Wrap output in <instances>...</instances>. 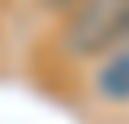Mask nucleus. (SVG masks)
Wrapping results in <instances>:
<instances>
[{
	"instance_id": "obj_1",
	"label": "nucleus",
	"mask_w": 129,
	"mask_h": 124,
	"mask_svg": "<svg viewBox=\"0 0 129 124\" xmlns=\"http://www.w3.org/2000/svg\"><path fill=\"white\" fill-rule=\"evenodd\" d=\"M121 41H129V0H83L62 29V46L75 58H96Z\"/></svg>"
},
{
	"instance_id": "obj_2",
	"label": "nucleus",
	"mask_w": 129,
	"mask_h": 124,
	"mask_svg": "<svg viewBox=\"0 0 129 124\" xmlns=\"http://www.w3.org/2000/svg\"><path fill=\"white\" fill-rule=\"evenodd\" d=\"M96 95L108 103H129V46L108 54L96 70Z\"/></svg>"
},
{
	"instance_id": "obj_3",
	"label": "nucleus",
	"mask_w": 129,
	"mask_h": 124,
	"mask_svg": "<svg viewBox=\"0 0 129 124\" xmlns=\"http://www.w3.org/2000/svg\"><path fill=\"white\" fill-rule=\"evenodd\" d=\"M46 4H50L54 13H62V8H75V4H83V0H46Z\"/></svg>"
}]
</instances>
